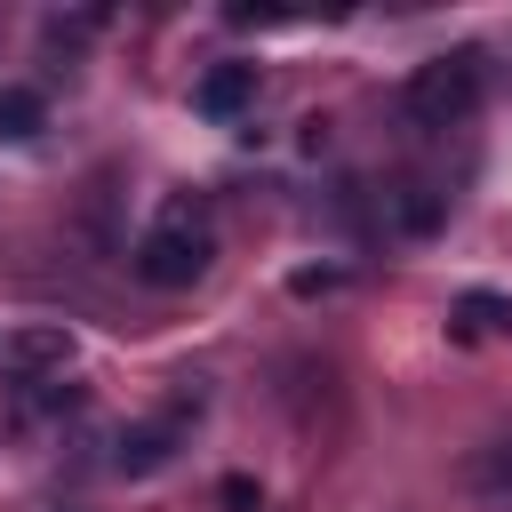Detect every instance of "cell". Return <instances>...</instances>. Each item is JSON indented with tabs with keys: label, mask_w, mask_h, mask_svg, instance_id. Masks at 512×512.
<instances>
[{
	"label": "cell",
	"mask_w": 512,
	"mask_h": 512,
	"mask_svg": "<svg viewBox=\"0 0 512 512\" xmlns=\"http://www.w3.org/2000/svg\"><path fill=\"white\" fill-rule=\"evenodd\" d=\"M480 88H488V72H480V56H472V48L424 56V64L408 72V88H400V120H408V128H424V136L464 128V120L480 112Z\"/></svg>",
	"instance_id": "cell-2"
},
{
	"label": "cell",
	"mask_w": 512,
	"mask_h": 512,
	"mask_svg": "<svg viewBox=\"0 0 512 512\" xmlns=\"http://www.w3.org/2000/svg\"><path fill=\"white\" fill-rule=\"evenodd\" d=\"M136 280L144 288H192L208 264H216V224H208V208L200 200H168L152 224H144V240H136Z\"/></svg>",
	"instance_id": "cell-1"
},
{
	"label": "cell",
	"mask_w": 512,
	"mask_h": 512,
	"mask_svg": "<svg viewBox=\"0 0 512 512\" xmlns=\"http://www.w3.org/2000/svg\"><path fill=\"white\" fill-rule=\"evenodd\" d=\"M464 488H472L480 504H512V424L488 432V440L464 456Z\"/></svg>",
	"instance_id": "cell-6"
},
{
	"label": "cell",
	"mask_w": 512,
	"mask_h": 512,
	"mask_svg": "<svg viewBox=\"0 0 512 512\" xmlns=\"http://www.w3.org/2000/svg\"><path fill=\"white\" fill-rule=\"evenodd\" d=\"M248 104H256V64H208L192 80V112H208V120H240Z\"/></svg>",
	"instance_id": "cell-5"
},
{
	"label": "cell",
	"mask_w": 512,
	"mask_h": 512,
	"mask_svg": "<svg viewBox=\"0 0 512 512\" xmlns=\"http://www.w3.org/2000/svg\"><path fill=\"white\" fill-rule=\"evenodd\" d=\"M40 120H48V104H40V88H0V136H8V144H24V136H40Z\"/></svg>",
	"instance_id": "cell-8"
},
{
	"label": "cell",
	"mask_w": 512,
	"mask_h": 512,
	"mask_svg": "<svg viewBox=\"0 0 512 512\" xmlns=\"http://www.w3.org/2000/svg\"><path fill=\"white\" fill-rule=\"evenodd\" d=\"M192 416H200V400H176V408H160V416H144V424H128L120 432V472H160L184 440H192Z\"/></svg>",
	"instance_id": "cell-3"
},
{
	"label": "cell",
	"mask_w": 512,
	"mask_h": 512,
	"mask_svg": "<svg viewBox=\"0 0 512 512\" xmlns=\"http://www.w3.org/2000/svg\"><path fill=\"white\" fill-rule=\"evenodd\" d=\"M216 496H224V512H256V504H264V496H256V480H240V472H232Z\"/></svg>",
	"instance_id": "cell-10"
},
{
	"label": "cell",
	"mask_w": 512,
	"mask_h": 512,
	"mask_svg": "<svg viewBox=\"0 0 512 512\" xmlns=\"http://www.w3.org/2000/svg\"><path fill=\"white\" fill-rule=\"evenodd\" d=\"M456 320H464V328H480V336H504V328H512V296H488V288H472V296L456 304Z\"/></svg>",
	"instance_id": "cell-9"
},
{
	"label": "cell",
	"mask_w": 512,
	"mask_h": 512,
	"mask_svg": "<svg viewBox=\"0 0 512 512\" xmlns=\"http://www.w3.org/2000/svg\"><path fill=\"white\" fill-rule=\"evenodd\" d=\"M0 352H8V368H16V376H64L80 344H72V328H64V320H24V328H8V344H0Z\"/></svg>",
	"instance_id": "cell-4"
},
{
	"label": "cell",
	"mask_w": 512,
	"mask_h": 512,
	"mask_svg": "<svg viewBox=\"0 0 512 512\" xmlns=\"http://www.w3.org/2000/svg\"><path fill=\"white\" fill-rule=\"evenodd\" d=\"M384 216H392V232L424 240V232L440 224V192H432V184H392V192H384Z\"/></svg>",
	"instance_id": "cell-7"
}]
</instances>
